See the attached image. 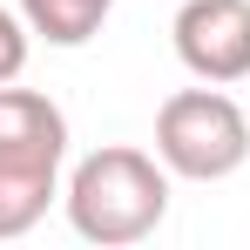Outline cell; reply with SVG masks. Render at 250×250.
<instances>
[{"label":"cell","instance_id":"obj_1","mask_svg":"<svg viewBox=\"0 0 250 250\" xmlns=\"http://www.w3.org/2000/svg\"><path fill=\"white\" fill-rule=\"evenodd\" d=\"M61 203H68L75 237H88L102 250H122V244L156 237V223L169 216V169H163V156L108 142V149H95V156L75 163Z\"/></svg>","mask_w":250,"mask_h":250},{"label":"cell","instance_id":"obj_2","mask_svg":"<svg viewBox=\"0 0 250 250\" xmlns=\"http://www.w3.org/2000/svg\"><path fill=\"white\" fill-rule=\"evenodd\" d=\"M156 156L183 183H223L250 163V115L216 82L176 88L156 108Z\"/></svg>","mask_w":250,"mask_h":250},{"label":"cell","instance_id":"obj_3","mask_svg":"<svg viewBox=\"0 0 250 250\" xmlns=\"http://www.w3.org/2000/svg\"><path fill=\"white\" fill-rule=\"evenodd\" d=\"M169 41L196 82H216V88L244 82L250 75V0H183L169 21Z\"/></svg>","mask_w":250,"mask_h":250},{"label":"cell","instance_id":"obj_4","mask_svg":"<svg viewBox=\"0 0 250 250\" xmlns=\"http://www.w3.org/2000/svg\"><path fill=\"white\" fill-rule=\"evenodd\" d=\"M61 196V156L27 149V142H0V244L27 237Z\"/></svg>","mask_w":250,"mask_h":250},{"label":"cell","instance_id":"obj_5","mask_svg":"<svg viewBox=\"0 0 250 250\" xmlns=\"http://www.w3.org/2000/svg\"><path fill=\"white\" fill-rule=\"evenodd\" d=\"M0 142H27V149H54V156H68V115L34 95V88H0Z\"/></svg>","mask_w":250,"mask_h":250},{"label":"cell","instance_id":"obj_6","mask_svg":"<svg viewBox=\"0 0 250 250\" xmlns=\"http://www.w3.org/2000/svg\"><path fill=\"white\" fill-rule=\"evenodd\" d=\"M115 0H21V21L41 34L47 47H88L102 34Z\"/></svg>","mask_w":250,"mask_h":250},{"label":"cell","instance_id":"obj_7","mask_svg":"<svg viewBox=\"0 0 250 250\" xmlns=\"http://www.w3.org/2000/svg\"><path fill=\"white\" fill-rule=\"evenodd\" d=\"M27 34H34V27H27L21 14H7V7H0V88L21 82V68H27Z\"/></svg>","mask_w":250,"mask_h":250}]
</instances>
